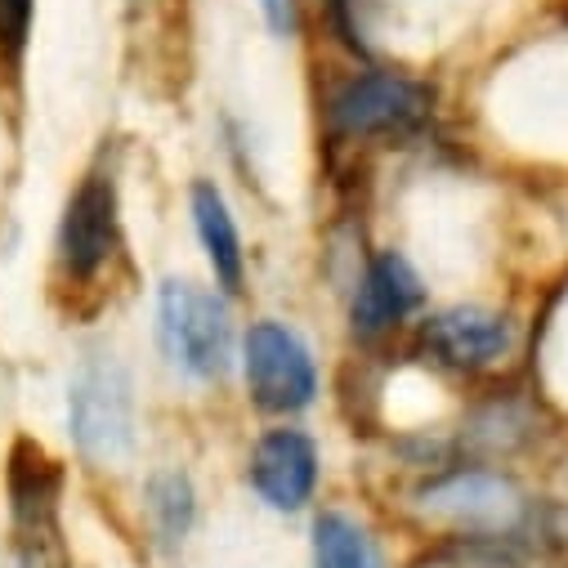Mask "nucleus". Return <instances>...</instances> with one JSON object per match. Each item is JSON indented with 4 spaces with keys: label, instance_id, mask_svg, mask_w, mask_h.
I'll return each instance as SVG.
<instances>
[{
    "label": "nucleus",
    "instance_id": "nucleus-12",
    "mask_svg": "<svg viewBox=\"0 0 568 568\" xmlns=\"http://www.w3.org/2000/svg\"><path fill=\"white\" fill-rule=\"evenodd\" d=\"M314 568H385V559L358 519L323 510L314 519Z\"/></svg>",
    "mask_w": 568,
    "mask_h": 568
},
{
    "label": "nucleus",
    "instance_id": "nucleus-3",
    "mask_svg": "<svg viewBox=\"0 0 568 568\" xmlns=\"http://www.w3.org/2000/svg\"><path fill=\"white\" fill-rule=\"evenodd\" d=\"M121 246V202H116V180L112 171H85L77 189L63 202L59 237H54V260L59 277L68 287H90L103 277Z\"/></svg>",
    "mask_w": 568,
    "mask_h": 568
},
{
    "label": "nucleus",
    "instance_id": "nucleus-13",
    "mask_svg": "<svg viewBox=\"0 0 568 568\" xmlns=\"http://www.w3.org/2000/svg\"><path fill=\"white\" fill-rule=\"evenodd\" d=\"M149 524L153 532L166 541V546H180L197 519V493L193 484L180 475V470H166V475H153L149 479Z\"/></svg>",
    "mask_w": 568,
    "mask_h": 568
},
{
    "label": "nucleus",
    "instance_id": "nucleus-8",
    "mask_svg": "<svg viewBox=\"0 0 568 568\" xmlns=\"http://www.w3.org/2000/svg\"><path fill=\"white\" fill-rule=\"evenodd\" d=\"M246 479L268 510L296 515L314 501V488H318V444L305 430H287V425L268 430L251 448Z\"/></svg>",
    "mask_w": 568,
    "mask_h": 568
},
{
    "label": "nucleus",
    "instance_id": "nucleus-6",
    "mask_svg": "<svg viewBox=\"0 0 568 568\" xmlns=\"http://www.w3.org/2000/svg\"><path fill=\"white\" fill-rule=\"evenodd\" d=\"M430 116L425 85L394 77V72H363L345 81L327 108L332 134L341 139H372V134H407Z\"/></svg>",
    "mask_w": 568,
    "mask_h": 568
},
{
    "label": "nucleus",
    "instance_id": "nucleus-11",
    "mask_svg": "<svg viewBox=\"0 0 568 568\" xmlns=\"http://www.w3.org/2000/svg\"><path fill=\"white\" fill-rule=\"evenodd\" d=\"M189 211H193V229L202 237L215 282L224 292H237L246 277V251H242V233H237V220H233L224 193L211 180H197L189 193Z\"/></svg>",
    "mask_w": 568,
    "mask_h": 568
},
{
    "label": "nucleus",
    "instance_id": "nucleus-9",
    "mask_svg": "<svg viewBox=\"0 0 568 568\" xmlns=\"http://www.w3.org/2000/svg\"><path fill=\"white\" fill-rule=\"evenodd\" d=\"M420 301H425V287H420V273L407 264V255L381 251L363 268V282L349 305V327L358 341H376L394 332L407 314H416Z\"/></svg>",
    "mask_w": 568,
    "mask_h": 568
},
{
    "label": "nucleus",
    "instance_id": "nucleus-16",
    "mask_svg": "<svg viewBox=\"0 0 568 568\" xmlns=\"http://www.w3.org/2000/svg\"><path fill=\"white\" fill-rule=\"evenodd\" d=\"M264 6V19L277 37H292L296 32V0H260Z\"/></svg>",
    "mask_w": 568,
    "mask_h": 568
},
{
    "label": "nucleus",
    "instance_id": "nucleus-5",
    "mask_svg": "<svg viewBox=\"0 0 568 568\" xmlns=\"http://www.w3.org/2000/svg\"><path fill=\"white\" fill-rule=\"evenodd\" d=\"M242 376L260 412L292 416L318 398V367L310 345L287 323L273 318L251 323V332L242 336Z\"/></svg>",
    "mask_w": 568,
    "mask_h": 568
},
{
    "label": "nucleus",
    "instance_id": "nucleus-14",
    "mask_svg": "<svg viewBox=\"0 0 568 568\" xmlns=\"http://www.w3.org/2000/svg\"><path fill=\"white\" fill-rule=\"evenodd\" d=\"M32 10L37 0H0V59H19L32 32Z\"/></svg>",
    "mask_w": 568,
    "mask_h": 568
},
{
    "label": "nucleus",
    "instance_id": "nucleus-15",
    "mask_svg": "<svg viewBox=\"0 0 568 568\" xmlns=\"http://www.w3.org/2000/svg\"><path fill=\"white\" fill-rule=\"evenodd\" d=\"M19 568H68V555L59 546V532L19 537Z\"/></svg>",
    "mask_w": 568,
    "mask_h": 568
},
{
    "label": "nucleus",
    "instance_id": "nucleus-4",
    "mask_svg": "<svg viewBox=\"0 0 568 568\" xmlns=\"http://www.w3.org/2000/svg\"><path fill=\"white\" fill-rule=\"evenodd\" d=\"M416 510L453 524L466 537H515L528 524V501L506 475L493 470H448L416 488Z\"/></svg>",
    "mask_w": 568,
    "mask_h": 568
},
{
    "label": "nucleus",
    "instance_id": "nucleus-1",
    "mask_svg": "<svg viewBox=\"0 0 568 568\" xmlns=\"http://www.w3.org/2000/svg\"><path fill=\"white\" fill-rule=\"evenodd\" d=\"M158 341L175 372L193 381H220L233 363L229 305L193 277H166L158 292Z\"/></svg>",
    "mask_w": 568,
    "mask_h": 568
},
{
    "label": "nucleus",
    "instance_id": "nucleus-10",
    "mask_svg": "<svg viewBox=\"0 0 568 568\" xmlns=\"http://www.w3.org/2000/svg\"><path fill=\"white\" fill-rule=\"evenodd\" d=\"M6 484H10V519L19 537H41V532H59V488H63V470L45 457L41 444L19 439L6 466Z\"/></svg>",
    "mask_w": 568,
    "mask_h": 568
},
{
    "label": "nucleus",
    "instance_id": "nucleus-7",
    "mask_svg": "<svg viewBox=\"0 0 568 568\" xmlns=\"http://www.w3.org/2000/svg\"><path fill=\"white\" fill-rule=\"evenodd\" d=\"M416 345L448 372H484L510 349V323L484 305H453L420 323Z\"/></svg>",
    "mask_w": 568,
    "mask_h": 568
},
{
    "label": "nucleus",
    "instance_id": "nucleus-2",
    "mask_svg": "<svg viewBox=\"0 0 568 568\" xmlns=\"http://www.w3.org/2000/svg\"><path fill=\"white\" fill-rule=\"evenodd\" d=\"M68 435L85 462H116L134 448V385L112 354H90L68 385Z\"/></svg>",
    "mask_w": 568,
    "mask_h": 568
}]
</instances>
